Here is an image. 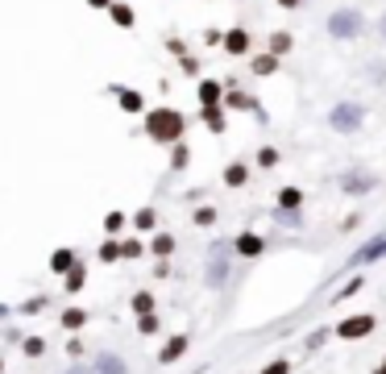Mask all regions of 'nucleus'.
I'll list each match as a JSON object with an SVG mask.
<instances>
[{
    "mask_svg": "<svg viewBox=\"0 0 386 374\" xmlns=\"http://www.w3.org/2000/svg\"><path fill=\"white\" fill-rule=\"evenodd\" d=\"M183 129H187V121H183V112H174V108L146 112V134H150V141H158V146H174V141L183 138Z\"/></svg>",
    "mask_w": 386,
    "mask_h": 374,
    "instance_id": "nucleus-1",
    "label": "nucleus"
},
{
    "mask_svg": "<svg viewBox=\"0 0 386 374\" xmlns=\"http://www.w3.org/2000/svg\"><path fill=\"white\" fill-rule=\"evenodd\" d=\"M370 333H374V316H370V312H357V316H349V321L337 325V337H341V341H361V337H370Z\"/></svg>",
    "mask_w": 386,
    "mask_h": 374,
    "instance_id": "nucleus-2",
    "label": "nucleus"
},
{
    "mask_svg": "<svg viewBox=\"0 0 386 374\" xmlns=\"http://www.w3.org/2000/svg\"><path fill=\"white\" fill-rule=\"evenodd\" d=\"M328 34H333V38H357V34H361V13H353V8L333 13V21H328Z\"/></svg>",
    "mask_w": 386,
    "mask_h": 374,
    "instance_id": "nucleus-3",
    "label": "nucleus"
},
{
    "mask_svg": "<svg viewBox=\"0 0 386 374\" xmlns=\"http://www.w3.org/2000/svg\"><path fill=\"white\" fill-rule=\"evenodd\" d=\"M357 125H361V108L357 104H337L333 108V129L337 134H353Z\"/></svg>",
    "mask_w": 386,
    "mask_h": 374,
    "instance_id": "nucleus-4",
    "label": "nucleus"
},
{
    "mask_svg": "<svg viewBox=\"0 0 386 374\" xmlns=\"http://www.w3.org/2000/svg\"><path fill=\"white\" fill-rule=\"evenodd\" d=\"M262 250H266V241H262L257 233H237L233 237V254H241V258H257Z\"/></svg>",
    "mask_w": 386,
    "mask_h": 374,
    "instance_id": "nucleus-5",
    "label": "nucleus"
},
{
    "mask_svg": "<svg viewBox=\"0 0 386 374\" xmlns=\"http://www.w3.org/2000/svg\"><path fill=\"white\" fill-rule=\"evenodd\" d=\"M187 345H191V341H187L183 333H179V337H171V341L162 345V354H158V362H162V366H171V362H179V358L187 354Z\"/></svg>",
    "mask_w": 386,
    "mask_h": 374,
    "instance_id": "nucleus-6",
    "label": "nucleus"
},
{
    "mask_svg": "<svg viewBox=\"0 0 386 374\" xmlns=\"http://www.w3.org/2000/svg\"><path fill=\"white\" fill-rule=\"evenodd\" d=\"M71 266H75V250H54V254H50V271H54V275H67Z\"/></svg>",
    "mask_w": 386,
    "mask_h": 374,
    "instance_id": "nucleus-7",
    "label": "nucleus"
},
{
    "mask_svg": "<svg viewBox=\"0 0 386 374\" xmlns=\"http://www.w3.org/2000/svg\"><path fill=\"white\" fill-rule=\"evenodd\" d=\"M224 50H229V54H245V50H250V34H245V30H229V34H224Z\"/></svg>",
    "mask_w": 386,
    "mask_h": 374,
    "instance_id": "nucleus-8",
    "label": "nucleus"
},
{
    "mask_svg": "<svg viewBox=\"0 0 386 374\" xmlns=\"http://www.w3.org/2000/svg\"><path fill=\"white\" fill-rule=\"evenodd\" d=\"M96 374H129V370L117 354H100V358H96Z\"/></svg>",
    "mask_w": 386,
    "mask_h": 374,
    "instance_id": "nucleus-9",
    "label": "nucleus"
},
{
    "mask_svg": "<svg viewBox=\"0 0 386 374\" xmlns=\"http://www.w3.org/2000/svg\"><path fill=\"white\" fill-rule=\"evenodd\" d=\"M300 204H303V191H300V187H283V191H278V208H283V212H295Z\"/></svg>",
    "mask_w": 386,
    "mask_h": 374,
    "instance_id": "nucleus-10",
    "label": "nucleus"
},
{
    "mask_svg": "<svg viewBox=\"0 0 386 374\" xmlns=\"http://www.w3.org/2000/svg\"><path fill=\"white\" fill-rule=\"evenodd\" d=\"M378 258H386V237H382V241H374L370 250H361V254H353V266H361V262H378Z\"/></svg>",
    "mask_w": 386,
    "mask_h": 374,
    "instance_id": "nucleus-11",
    "label": "nucleus"
},
{
    "mask_svg": "<svg viewBox=\"0 0 386 374\" xmlns=\"http://www.w3.org/2000/svg\"><path fill=\"white\" fill-rule=\"evenodd\" d=\"M117 100H121V108H125V112H141V108H146L141 92H129V88H117Z\"/></svg>",
    "mask_w": 386,
    "mask_h": 374,
    "instance_id": "nucleus-12",
    "label": "nucleus"
},
{
    "mask_svg": "<svg viewBox=\"0 0 386 374\" xmlns=\"http://www.w3.org/2000/svg\"><path fill=\"white\" fill-rule=\"evenodd\" d=\"M278 71V58L274 54H257L254 58V75H274Z\"/></svg>",
    "mask_w": 386,
    "mask_h": 374,
    "instance_id": "nucleus-13",
    "label": "nucleus"
},
{
    "mask_svg": "<svg viewBox=\"0 0 386 374\" xmlns=\"http://www.w3.org/2000/svg\"><path fill=\"white\" fill-rule=\"evenodd\" d=\"M133 312H137V316H150V312H154V295H150V291H137V295H133Z\"/></svg>",
    "mask_w": 386,
    "mask_h": 374,
    "instance_id": "nucleus-14",
    "label": "nucleus"
},
{
    "mask_svg": "<svg viewBox=\"0 0 386 374\" xmlns=\"http://www.w3.org/2000/svg\"><path fill=\"white\" fill-rule=\"evenodd\" d=\"M108 13H112V21H117L121 30L133 25V8H129V4H108Z\"/></svg>",
    "mask_w": 386,
    "mask_h": 374,
    "instance_id": "nucleus-15",
    "label": "nucleus"
},
{
    "mask_svg": "<svg viewBox=\"0 0 386 374\" xmlns=\"http://www.w3.org/2000/svg\"><path fill=\"white\" fill-rule=\"evenodd\" d=\"M84 325H87L84 308H67V312H63V328H84Z\"/></svg>",
    "mask_w": 386,
    "mask_h": 374,
    "instance_id": "nucleus-16",
    "label": "nucleus"
},
{
    "mask_svg": "<svg viewBox=\"0 0 386 374\" xmlns=\"http://www.w3.org/2000/svg\"><path fill=\"white\" fill-rule=\"evenodd\" d=\"M63 283H67V291H79V287H84V283H87V271H84V266H79V262H75V266L67 271V279H63Z\"/></svg>",
    "mask_w": 386,
    "mask_h": 374,
    "instance_id": "nucleus-17",
    "label": "nucleus"
},
{
    "mask_svg": "<svg viewBox=\"0 0 386 374\" xmlns=\"http://www.w3.org/2000/svg\"><path fill=\"white\" fill-rule=\"evenodd\" d=\"M224 183H229V187H241V183H250V179H245V167H241V162L224 167Z\"/></svg>",
    "mask_w": 386,
    "mask_h": 374,
    "instance_id": "nucleus-18",
    "label": "nucleus"
},
{
    "mask_svg": "<svg viewBox=\"0 0 386 374\" xmlns=\"http://www.w3.org/2000/svg\"><path fill=\"white\" fill-rule=\"evenodd\" d=\"M287 50H291V34H283V30H278V34H270V54H274V58H278V54H287Z\"/></svg>",
    "mask_w": 386,
    "mask_h": 374,
    "instance_id": "nucleus-19",
    "label": "nucleus"
},
{
    "mask_svg": "<svg viewBox=\"0 0 386 374\" xmlns=\"http://www.w3.org/2000/svg\"><path fill=\"white\" fill-rule=\"evenodd\" d=\"M150 250H154L158 258H167V254H171V250H174V237H171V233H158V237H154V241H150Z\"/></svg>",
    "mask_w": 386,
    "mask_h": 374,
    "instance_id": "nucleus-20",
    "label": "nucleus"
},
{
    "mask_svg": "<svg viewBox=\"0 0 386 374\" xmlns=\"http://www.w3.org/2000/svg\"><path fill=\"white\" fill-rule=\"evenodd\" d=\"M204 121H208V129H212V134H220V129H224V117H220V108H216V104H208V108H204Z\"/></svg>",
    "mask_w": 386,
    "mask_h": 374,
    "instance_id": "nucleus-21",
    "label": "nucleus"
},
{
    "mask_svg": "<svg viewBox=\"0 0 386 374\" xmlns=\"http://www.w3.org/2000/svg\"><path fill=\"white\" fill-rule=\"evenodd\" d=\"M117 250H121V258H137V254H141L146 245H141L137 237H129V241H117Z\"/></svg>",
    "mask_w": 386,
    "mask_h": 374,
    "instance_id": "nucleus-22",
    "label": "nucleus"
},
{
    "mask_svg": "<svg viewBox=\"0 0 386 374\" xmlns=\"http://www.w3.org/2000/svg\"><path fill=\"white\" fill-rule=\"evenodd\" d=\"M21 349H25V358H42V354H46V341H42V337H30Z\"/></svg>",
    "mask_w": 386,
    "mask_h": 374,
    "instance_id": "nucleus-23",
    "label": "nucleus"
},
{
    "mask_svg": "<svg viewBox=\"0 0 386 374\" xmlns=\"http://www.w3.org/2000/svg\"><path fill=\"white\" fill-rule=\"evenodd\" d=\"M154 221H158V217H154V208H141V212L133 217V225H137V229H154Z\"/></svg>",
    "mask_w": 386,
    "mask_h": 374,
    "instance_id": "nucleus-24",
    "label": "nucleus"
},
{
    "mask_svg": "<svg viewBox=\"0 0 386 374\" xmlns=\"http://www.w3.org/2000/svg\"><path fill=\"white\" fill-rule=\"evenodd\" d=\"M262 374H291V362L287 358H274L270 366H262Z\"/></svg>",
    "mask_w": 386,
    "mask_h": 374,
    "instance_id": "nucleus-25",
    "label": "nucleus"
},
{
    "mask_svg": "<svg viewBox=\"0 0 386 374\" xmlns=\"http://www.w3.org/2000/svg\"><path fill=\"white\" fill-rule=\"evenodd\" d=\"M100 258H104V262H117V258H121L117 241H104V245H100Z\"/></svg>",
    "mask_w": 386,
    "mask_h": 374,
    "instance_id": "nucleus-26",
    "label": "nucleus"
},
{
    "mask_svg": "<svg viewBox=\"0 0 386 374\" xmlns=\"http://www.w3.org/2000/svg\"><path fill=\"white\" fill-rule=\"evenodd\" d=\"M216 96H220L216 84H200V100H204V104H216Z\"/></svg>",
    "mask_w": 386,
    "mask_h": 374,
    "instance_id": "nucleus-27",
    "label": "nucleus"
},
{
    "mask_svg": "<svg viewBox=\"0 0 386 374\" xmlns=\"http://www.w3.org/2000/svg\"><path fill=\"white\" fill-rule=\"evenodd\" d=\"M229 104H233V108H257L254 100H250V96H241V92H229Z\"/></svg>",
    "mask_w": 386,
    "mask_h": 374,
    "instance_id": "nucleus-28",
    "label": "nucleus"
},
{
    "mask_svg": "<svg viewBox=\"0 0 386 374\" xmlns=\"http://www.w3.org/2000/svg\"><path fill=\"white\" fill-rule=\"evenodd\" d=\"M216 221V208H200V212H195V225H212Z\"/></svg>",
    "mask_w": 386,
    "mask_h": 374,
    "instance_id": "nucleus-29",
    "label": "nucleus"
},
{
    "mask_svg": "<svg viewBox=\"0 0 386 374\" xmlns=\"http://www.w3.org/2000/svg\"><path fill=\"white\" fill-rule=\"evenodd\" d=\"M141 333H158V316H154V312H150V316H141Z\"/></svg>",
    "mask_w": 386,
    "mask_h": 374,
    "instance_id": "nucleus-30",
    "label": "nucleus"
},
{
    "mask_svg": "<svg viewBox=\"0 0 386 374\" xmlns=\"http://www.w3.org/2000/svg\"><path fill=\"white\" fill-rule=\"evenodd\" d=\"M104 225H108V233H117V229L125 225V217H121V212H108V221H104Z\"/></svg>",
    "mask_w": 386,
    "mask_h": 374,
    "instance_id": "nucleus-31",
    "label": "nucleus"
},
{
    "mask_svg": "<svg viewBox=\"0 0 386 374\" xmlns=\"http://www.w3.org/2000/svg\"><path fill=\"white\" fill-rule=\"evenodd\" d=\"M257 162H262V167H274V162H278V154H274V150H262V154H257Z\"/></svg>",
    "mask_w": 386,
    "mask_h": 374,
    "instance_id": "nucleus-32",
    "label": "nucleus"
},
{
    "mask_svg": "<svg viewBox=\"0 0 386 374\" xmlns=\"http://www.w3.org/2000/svg\"><path fill=\"white\" fill-rule=\"evenodd\" d=\"M324 337H328V328H320V333H316V337L307 341V349H320V345H324Z\"/></svg>",
    "mask_w": 386,
    "mask_h": 374,
    "instance_id": "nucleus-33",
    "label": "nucleus"
},
{
    "mask_svg": "<svg viewBox=\"0 0 386 374\" xmlns=\"http://www.w3.org/2000/svg\"><path fill=\"white\" fill-rule=\"evenodd\" d=\"M87 4H91V8H108L112 0H87Z\"/></svg>",
    "mask_w": 386,
    "mask_h": 374,
    "instance_id": "nucleus-34",
    "label": "nucleus"
},
{
    "mask_svg": "<svg viewBox=\"0 0 386 374\" xmlns=\"http://www.w3.org/2000/svg\"><path fill=\"white\" fill-rule=\"evenodd\" d=\"M278 4H283V8H295V4H300V0H278Z\"/></svg>",
    "mask_w": 386,
    "mask_h": 374,
    "instance_id": "nucleus-35",
    "label": "nucleus"
},
{
    "mask_svg": "<svg viewBox=\"0 0 386 374\" xmlns=\"http://www.w3.org/2000/svg\"><path fill=\"white\" fill-rule=\"evenodd\" d=\"M374 374H386V362H382V366H374Z\"/></svg>",
    "mask_w": 386,
    "mask_h": 374,
    "instance_id": "nucleus-36",
    "label": "nucleus"
},
{
    "mask_svg": "<svg viewBox=\"0 0 386 374\" xmlns=\"http://www.w3.org/2000/svg\"><path fill=\"white\" fill-rule=\"evenodd\" d=\"M67 374H84V370H79V366H75V370H67Z\"/></svg>",
    "mask_w": 386,
    "mask_h": 374,
    "instance_id": "nucleus-37",
    "label": "nucleus"
},
{
    "mask_svg": "<svg viewBox=\"0 0 386 374\" xmlns=\"http://www.w3.org/2000/svg\"><path fill=\"white\" fill-rule=\"evenodd\" d=\"M0 374H4V362H0Z\"/></svg>",
    "mask_w": 386,
    "mask_h": 374,
    "instance_id": "nucleus-38",
    "label": "nucleus"
},
{
    "mask_svg": "<svg viewBox=\"0 0 386 374\" xmlns=\"http://www.w3.org/2000/svg\"><path fill=\"white\" fill-rule=\"evenodd\" d=\"M382 34H386V21H382Z\"/></svg>",
    "mask_w": 386,
    "mask_h": 374,
    "instance_id": "nucleus-39",
    "label": "nucleus"
}]
</instances>
